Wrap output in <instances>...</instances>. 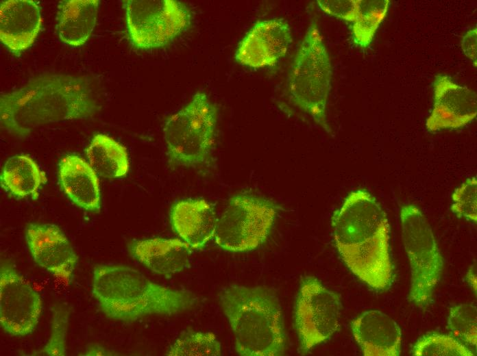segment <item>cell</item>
Listing matches in <instances>:
<instances>
[{"label": "cell", "instance_id": "obj_23", "mask_svg": "<svg viewBox=\"0 0 477 356\" xmlns=\"http://www.w3.org/2000/svg\"><path fill=\"white\" fill-rule=\"evenodd\" d=\"M389 3V0L359 1L358 12L352 26V38L357 46L363 49L369 47Z\"/></svg>", "mask_w": 477, "mask_h": 356}, {"label": "cell", "instance_id": "obj_25", "mask_svg": "<svg viewBox=\"0 0 477 356\" xmlns=\"http://www.w3.org/2000/svg\"><path fill=\"white\" fill-rule=\"evenodd\" d=\"M416 356H472L474 353L456 338L439 333H428L420 338L413 348Z\"/></svg>", "mask_w": 477, "mask_h": 356}, {"label": "cell", "instance_id": "obj_13", "mask_svg": "<svg viewBox=\"0 0 477 356\" xmlns=\"http://www.w3.org/2000/svg\"><path fill=\"white\" fill-rule=\"evenodd\" d=\"M291 43V28L285 20L259 21L240 42L235 58L252 68L274 66L285 56Z\"/></svg>", "mask_w": 477, "mask_h": 356}, {"label": "cell", "instance_id": "obj_32", "mask_svg": "<svg viewBox=\"0 0 477 356\" xmlns=\"http://www.w3.org/2000/svg\"><path fill=\"white\" fill-rule=\"evenodd\" d=\"M467 281L469 285L473 290V291L476 293L477 288V280H476V265H472L469 268L466 275Z\"/></svg>", "mask_w": 477, "mask_h": 356}, {"label": "cell", "instance_id": "obj_2", "mask_svg": "<svg viewBox=\"0 0 477 356\" xmlns=\"http://www.w3.org/2000/svg\"><path fill=\"white\" fill-rule=\"evenodd\" d=\"M336 246L345 264L371 288L387 290L393 268L389 251V225L376 198L367 191L352 192L332 219Z\"/></svg>", "mask_w": 477, "mask_h": 356}, {"label": "cell", "instance_id": "obj_29", "mask_svg": "<svg viewBox=\"0 0 477 356\" xmlns=\"http://www.w3.org/2000/svg\"><path fill=\"white\" fill-rule=\"evenodd\" d=\"M317 4L323 12L330 16L354 22L358 12L359 1L317 0Z\"/></svg>", "mask_w": 477, "mask_h": 356}, {"label": "cell", "instance_id": "obj_27", "mask_svg": "<svg viewBox=\"0 0 477 356\" xmlns=\"http://www.w3.org/2000/svg\"><path fill=\"white\" fill-rule=\"evenodd\" d=\"M448 325L452 335L465 344L476 348L477 308L475 305L461 303L449 309Z\"/></svg>", "mask_w": 477, "mask_h": 356}, {"label": "cell", "instance_id": "obj_16", "mask_svg": "<svg viewBox=\"0 0 477 356\" xmlns=\"http://www.w3.org/2000/svg\"><path fill=\"white\" fill-rule=\"evenodd\" d=\"M173 230L192 250H201L215 237L218 219L214 206L201 199L180 201L170 211Z\"/></svg>", "mask_w": 477, "mask_h": 356}, {"label": "cell", "instance_id": "obj_9", "mask_svg": "<svg viewBox=\"0 0 477 356\" xmlns=\"http://www.w3.org/2000/svg\"><path fill=\"white\" fill-rule=\"evenodd\" d=\"M124 6L130 40L141 49L167 45L191 21L186 5L175 0H129Z\"/></svg>", "mask_w": 477, "mask_h": 356}, {"label": "cell", "instance_id": "obj_14", "mask_svg": "<svg viewBox=\"0 0 477 356\" xmlns=\"http://www.w3.org/2000/svg\"><path fill=\"white\" fill-rule=\"evenodd\" d=\"M434 103L426 125L428 130L456 129L471 122L477 114L476 93L438 75L434 84Z\"/></svg>", "mask_w": 477, "mask_h": 356}, {"label": "cell", "instance_id": "obj_11", "mask_svg": "<svg viewBox=\"0 0 477 356\" xmlns=\"http://www.w3.org/2000/svg\"><path fill=\"white\" fill-rule=\"evenodd\" d=\"M42 309L38 292L9 262L0 266V325L11 336L23 337L36 328Z\"/></svg>", "mask_w": 477, "mask_h": 356}, {"label": "cell", "instance_id": "obj_22", "mask_svg": "<svg viewBox=\"0 0 477 356\" xmlns=\"http://www.w3.org/2000/svg\"><path fill=\"white\" fill-rule=\"evenodd\" d=\"M86 154L89 164L101 177H121L129 170L130 160L126 148L107 135L94 136Z\"/></svg>", "mask_w": 477, "mask_h": 356}, {"label": "cell", "instance_id": "obj_20", "mask_svg": "<svg viewBox=\"0 0 477 356\" xmlns=\"http://www.w3.org/2000/svg\"><path fill=\"white\" fill-rule=\"evenodd\" d=\"M99 5V0L61 1L56 18L60 40L72 47L83 45L95 26Z\"/></svg>", "mask_w": 477, "mask_h": 356}, {"label": "cell", "instance_id": "obj_15", "mask_svg": "<svg viewBox=\"0 0 477 356\" xmlns=\"http://www.w3.org/2000/svg\"><path fill=\"white\" fill-rule=\"evenodd\" d=\"M42 19L32 0H8L0 8V40L13 53L19 54L34 42Z\"/></svg>", "mask_w": 477, "mask_h": 356}, {"label": "cell", "instance_id": "obj_21", "mask_svg": "<svg viewBox=\"0 0 477 356\" xmlns=\"http://www.w3.org/2000/svg\"><path fill=\"white\" fill-rule=\"evenodd\" d=\"M47 178L36 162L26 155H16L5 163L1 175L4 190L18 199H37Z\"/></svg>", "mask_w": 477, "mask_h": 356}, {"label": "cell", "instance_id": "obj_10", "mask_svg": "<svg viewBox=\"0 0 477 356\" xmlns=\"http://www.w3.org/2000/svg\"><path fill=\"white\" fill-rule=\"evenodd\" d=\"M339 296L327 289L315 277L307 276L296 297L294 322L299 348L306 353L330 338L340 325Z\"/></svg>", "mask_w": 477, "mask_h": 356}, {"label": "cell", "instance_id": "obj_28", "mask_svg": "<svg viewBox=\"0 0 477 356\" xmlns=\"http://www.w3.org/2000/svg\"><path fill=\"white\" fill-rule=\"evenodd\" d=\"M452 211L458 218L477 221V181L472 177L465 181L452 194Z\"/></svg>", "mask_w": 477, "mask_h": 356}, {"label": "cell", "instance_id": "obj_18", "mask_svg": "<svg viewBox=\"0 0 477 356\" xmlns=\"http://www.w3.org/2000/svg\"><path fill=\"white\" fill-rule=\"evenodd\" d=\"M352 331L365 356H398L400 353V327L379 310L363 313L352 322Z\"/></svg>", "mask_w": 477, "mask_h": 356}, {"label": "cell", "instance_id": "obj_1", "mask_svg": "<svg viewBox=\"0 0 477 356\" xmlns=\"http://www.w3.org/2000/svg\"><path fill=\"white\" fill-rule=\"evenodd\" d=\"M99 110L90 80L67 74H45L0 97L1 127L25 138L50 123L92 118Z\"/></svg>", "mask_w": 477, "mask_h": 356}, {"label": "cell", "instance_id": "obj_3", "mask_svg": "<svg viewBox=\"0 0 477 356\" xmlns=\"http://www.w3.org/2000/svg\"><path fill=\"white\" fill-rule=\"evenodd\" d=\"M92 296L110 319L133 322L151 316H173L192 309V292L156 283L139 270L121 264L95 266Z\"/></svg>", "mask_w": 477, "mask_h": 356}, {"label": "cell", "instance_id": "obj_31", "mask_svg": "<svg viewBox=\"0 0 477 356\" xmlns=\"http://www.w3.org/2000/svg\"><path fill=\"white\" fill-rule=\"evenodd\" d=\"M117 354L103 348L98 344H89L85 351L80 355L95 356V355H116Z\"/></svg>", "mask_w": 477, "mask_h": 356}, {"label": "cell", "instance_id": "obj_12", "mask_svg": "<svg viewBox=\"0 0 477 356\" xmlns=\"http://www.w3.org/2000/svg\"><path fill=\"white\" fill-rule=\"evenodd\" d=\"M25 238L34 262L69 285L78 257L64 233L56 225L29 223L25 228Z\"/></svg>", "mask_w": 477, "mask_h": 356}, {"label": "cell", "instance_id": "obj_7", "mask_svg": "<svg viewBox=\"0 0 477 356\" xmlns=\"http://www.w3.org/2000/svg\"><path fill=\"white\" fill-rule=\"evenodd\" d=\"M402 238L411 267L409 301L425 308L431 302L443 270V259L432 229L414 205L400 210Z\"/></svg>", "mask_w": 477, "mask_h": 356}, {"label": "cell", "instance_id": "obj_30", "mask_svg": "<svg viewBox=\"0 0 477 356\" xmlns=\"http://www.w3.org/2000/svg\"><path fill=\"white\" fill-rule=\"evenodd\" d=\"M461 48L465 55L469 58L476 67L477 58V29L469 30L463 37Z\"/></svg>", "mask_w": 477, "mask_h": 356}, {"label": "cell", "instance_id": "obj_26", "mask_svg": "<svg viewBox=\"0 0 477 356\" xmlns=\"http://www.w3.org/2000/svg\"><path fill=\"white\" fill-rule=\"evenodd\" d=\"M51 325L49 338L45 345L30 355L66 356V337L70 309L63 304L54 305L51 309Z\"/></svg>", "mask_w": 477, "mask_h": 356}, {"label": "cell", "instance_id": "obj_4", "mask_svg": "<svg viewBox=\"0 0 477 356\" xmlns=\"http://www.w3.org/2000/svg\"><path fill=\"white\" fill-rule=\"evenodd\" d=\"M221 309L243 356H280L286 333L279 300L265 286L230 285L219 294Z\"/></svg>", "mask_w": 477, "mask_h": 356}, {"label": "cell", "instance_id": "obj_5", "mask_svg": "<svg viewBox=\"0 0 477 356\" xmlns=\"http://www.w3.org/2000/svg\"><path fill=\"white\" fill-rule=\"evenodd\" d=\"M332 66L317 22L310 23L295 56L287 82L290 102L330 132L326 105L331 88Z\"/></svg>", "mask_w": 477, "mask_h": 356}, {"label": "cell", "instance_id": "obj_17", "mask_svg": "<svg viewBox=\"0 0 477 356\" xmlns=\"http://www.w3.org/2000/svg\"><path fill=\"white\" fill-rule=\"evenodd\" d=\"M130 256L152 272L170 277L188 267L192 249L180 239L154 238L131 242Z\"/></svg>", "mask_w": 477, "mask_h": 356}, {"label": "cell", "instance_id": "obj_6", "mask_svg": "<svg viewBox=\"0 0 477 356\" xmlns=\"http://www.w3.org/2000/svg\"><path fill=\"white\" fill-rule=\"evenodd\" d=\"M217 120V108L202 92L169 116L163 132L170 165L197 168L210 162Z\"/></svg>", "mask_w": 477, "mask_h": 356}, {"label": "cell", "instance_id": "obj_24", "mask_svg": "<svg viewBox=\"0 0 477 356\" xmlns=\"http://www.w3.org/2000/svg\"><path fill=\"white\" fill-rule=\"evenodd\" d=\"M221 344L212 332L188 329L180 333L170 346L169 356H218L221 355Z\"/></svg>", "mask_w": 477, "mask_h": 356}, {"label": "cell", "instance_id": "obj_8", "mask_svg": "<svg viewBox=\"0 0 477 356\" xmlns=\"http://www.w3.org/2000/svg\"><path fill=\"white\" fill-rule=\"evenodd\" d=\"M276 214L273 205L265 199L248 194L235 195L218 219L215 242L230 252L254 250L267 239Z\"/></svg>", "mask_w": 477, "mask_h": 356}, {"label": "cell", "instance_id": "obj_19", "mask_svg": "<svg viewBox=\"0 0 477 356\" xmlns=\"http://www.w3.org/2000/svg\"><path fill=\"white\" fill-rule=\"evenodd\" d=\"M97 174L82 158L69 155L59 163L60 184L66 196L78 207L91 213L101 208Z\"/></svg>", "mask_w": 477, "mask_h": 356}]
</instances>
